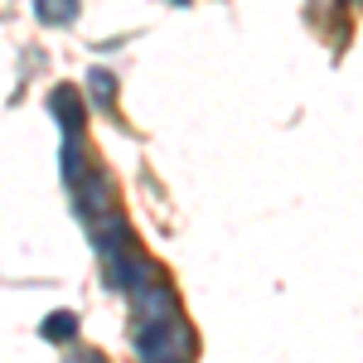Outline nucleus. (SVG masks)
Returning <instances> with one entry per match:
<instances>
[{"instance_id": "11", "label": "nucleus", "mask_w": 363, "mask_h": 363, "mask_svg": "<svg viewBox=\"0 0 363 363\" xmlns=\"http://www.w3.org/2000/svg\"><path fill=\"white\" fill-rule=\"evenodd\" d=\"M174 5H189V0H174Z\"/></svg>"}, {"instance_id": "2", "label": "nucleus", "mask_w": 363, "mask_h": 363, "mask_svg": "<svg viewBox=\"0 0 363 363\" xmlns=\"http://www.w3.org/2000/svg\"><path fill=\"white\" fill-rule=\"evenodd\" d=\"M174 320H179V296H174V286L155 281V286H145L136 296V325H174Z\"/></svg>"}, {"instance_id": "8", "label": "nucleus", "mask_w": 363, "mask_h": 363, "mask_svg": "<svg viewBox=\"0 0 363 363\" xmlns=\"http://www.w3.org/2000/svg\"><path fill=\"white\" fill-rule=\"evenodd\" d=\"M87 92H92V102H97V107H112V102H116L112 68H92V73H87Z\"/></svg>"}, {"instance_id": "9", "label": "nucleus", "mask_w": 363, "mask_h": 363, "mask_svg": "<svg viewBox=\"0 0 363 363\" xmlns=\"http://www.w3.org/2000/svg\"><path fill=\"white\" fill-rule=\"evenodd\" d=\"M78 363H102V359H97V354H83V359H78Z\"/></svg>"}, {"instance_id": "3", "label": "nucleus", "mask_w": 363, "mask_h": 363, "mask_svg": "<svg viewBox=\"0 0 363 363\" xmlns=\"http://www.w3.org/2000/svg\"><path fill=\"white\" fill-rule=\"evenodd\" d=\"M92 247H97L102 262H112V257H121V252L131 247V228H126V218H121V208L92 223Z\"/></svg>"}, {"instance_id": "7", "label": "nucleus", "mask_w": 363, "mask_h": 363, "mask_svg": "<svg viewBox=\"0 0 363 363\" xmlns=\"http://www.w3.org/2000/svg\"><path fill=\"white\" fill-rule=\"evenodd\" d=\"M44 339H54V344H68V339H78V315H68V310H54V315H44Z\"/></svg>"}, {"instance_id": "10", "label": "nucleus", "mask_w": 363, "mask_h": 363, "mask_svg": "<svg viewBox=\"0 0 363 363\" xmlns=\"http://www.w3.org/2000/svg\"><path fill=\"white\" fill-rule=\"evenodd\" d=\"M165 363H189V359H165Z\"/></svg>"}, {"instance_id": "1", "label": "nucleus", "mask_w": 363, "mask_h": 363, "mask_svg": "<svg viewBox=\"0 0 363 363\" xmlns=\"http://www.w3.org/2000/svg\"><path fill=\"white\" fill-rule=\"evenodd\" d=\"M107 277H112V286H121V291L140 296L145 286H155V267H150V257L131 242L121 257H112V262H107Z\"/></svg>"}, {"instance_id": "5", "label": "nucleus", "mask_w": 363, "mask_h": 363, "mask_svg": "<svg viewBox=\"0 0 363 363\" xmlns=\"http://www.w3.org/2000/svg\"><path fill=\"white\" fill-rule=\"evenodd\" d=\"M49 107H54L63 136H83V102H78V92H73V87H54Z\"/></svg>"}, {"instance_id": "4", "label": "nucleus", "mask_w": 363, "mask_h": 363, "mask_svg": "<svg viewBox=\"0 0 363 363\" xmlns=\"http://www.w3.org/2000/svg\"><path fill=\"white\" fill-rule=\"evenodd\" d=\"M78 208H83V218H107V213H116V194L112 184H107V174H87L83 184H78Z\"/></svg>"}, {"instance_id": "6", "label": "nucleus", "mask_w": 363, "mask_h": 363, "mask_svg": "<svg viewBox=\"0 0 363 363\" xmlns=\"http://www.w3.org/2000/svg\"><path fill=\"white\" fill-rule=\"evenodd\" d=\"M34 15L44 25H73L78 20V0H34Z\"/></svg>"}]
</instances>
